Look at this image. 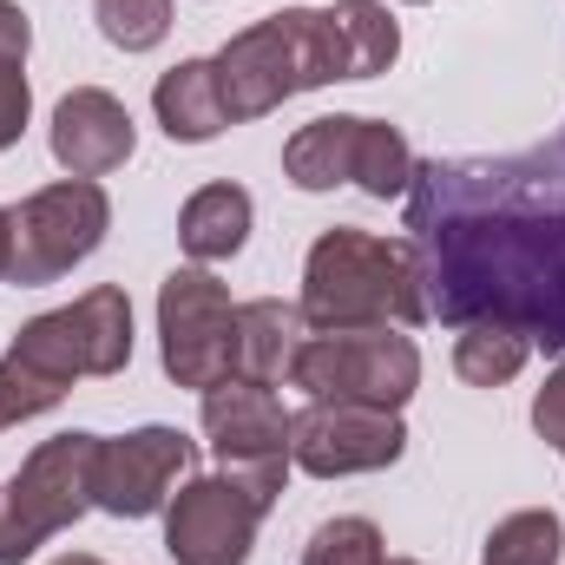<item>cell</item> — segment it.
<instances>
[{"instance_id": "6da1fadb", "label": "cell", "mask_w": 565, "mask_h": 565, "mask_svg": "<svg viewBox=\"0 0 565 565\" xmlns=\"http://www.w3.org/2000/svg\"><path fill=\"white\" fill-rule=\"evenodd\" d=\"M427 322H507L565 355V126L513 158H427L408 184Z\"/></svg>"}, {"instance_id": "7a4b0ae2", "label": "cell", "mask_w": 565, "mask_h": 565, "mask_svg": "<svg viewBox=\"0 0 565 565\" xmlns=\"http://www.w3.org/2000/svg\"><path fill=\"white\" fill-rule=\"evenodd\" d=\"M302 316L309 329H408L427 322L422 270L408 237H375L335 224L309 244L302 264Z\"/></svg>"}, {"instance_id": "3957f363", "label": "cell", "mask_w": 565, "mask_h": 565, "mask_svg": "<svg viewBox=\"0 0 565 565\" xmlns=\"http://www.w3.org/2000/svg\"><path fill=\"white\" fill-rule=\"evenodd\" d=\"M211 66H217V93H224L231 126L277 113L282 99H296V93H316V86L349 79L329 7H282L270 20L231 33Z\"/></svg>"}, {"instance_id": "277c9868", "label": "cell", "mask_w": 565, "mask_h": 565, "mask_svg": "<svg viewBox=\"0 0 565 565\" xmlns=\"http://www.w3.org/2000/svg\"><path fill=\"white\" fill-rule=\"evenodd\" d=\"M289 388L309 402H362L402 415L422 388V349L402 329H316L296 355Z\"/></svg>"}, {"instance_id": "5b68a950", "label": "cell", "mask_w": 565, "mask_h": 565, "mask_svg": "<svg viewBox=\"0 0 565 565\" xmlns=\"http://www.w3.org/2000/svg\"><path fill=\"white\" fill-rule=\"evenodd\" d=\"M93 460L99 434H53L20 460V473L0 493V565L33 559L53 533L93 513Z\"/></svg>"}, {"instance_id": "8992f818", "label": "cell", "mask_w": 565, "mask_h": 565, "mask_svg": "<svg viewBox=\"0 0 565 565\" xmlns=\"http://www.w3.org/2000/svg\"><path fill=\"white\" fill-rule=\"evenodd\" d=\"M7 355L26 362L33 375L60 382V388H73L79 375H119L132 362V296L119 282H99L66 309L33 316L7 342Z\"/></svg>"}, {"instance_id": "52a82bcc", "label": "cell", "mask_w": 565, "mask_h": 565, "mask_svg": "<svg viewBox=\"0 0 565 565\" xmlns=\"http://www.w3.org/2000/svg\"><path fill=\"white\" fill-rule=\"evenodd\" d=\"M204 440L224 467V480L250 500V507H277L282 480H289V415H282L277 388H257L244 375L204 388Z\"/></svg>"}, {"instance_id": "ba28073f", "label": "cell", "mask_w": 565, "mask_h": 565, "mask_svg": "<svg viewBox=\"0 0 565 565\" xmlns=\"http://www.w3.org/2000/svg\"><path fill=\"white\" fill-rule=\"evenodd\" d=\"M158 355L178 388H217L237 375V302L204 264L158 282Z\"/></svg>"}, {"instance_id": "9c48e42d", "label": "cell", "mask_w": 565, "mask_h": 565, "mask_svg": "<svg viewBox=\"0 0 565 565\" xmlns=\"http://www.w3.org/2000/svg\"><path fill=\"white\" fill-rule=\"evenodd\" d=\"M106 231H113V198H106L93 178H60V184L20 198L7 282H20V289L60 282L73 264H86V257L106 244Z\"/></svg>"}, {"instance_id": "30bf717a", "label": "cell", "mask_w": 565, "mask_h": 565, "mask_svg": "<svg viewBox=\"0 0 565 565\" xmlns=\"http://www.w3.org/2000/svg\"><path fill=\"white\" fill-rule=\"evenodd\" d=\"M198 467V440L178 427H132L119 440L99 434V460H93V507L113 520H151L171 507L178 480H191Z\"/></svg>"}, {"instance_id": "8fae6325", "label": "cell", "mask_w": 565, "mask_h": 565, "mask_svg": "<svg viewBox=\"0 0 565 565\" xmlns=\"http://www.w3.org/2000/svg\"><path fill=\"white\" fill-rule=\"evenodd\" d=\"M408 454V427L388 408L362 402H309L289 415V460L316 480H349V473H382Z\"/></svg>"}, {"instance_id": "7c38bea8", "label": "cell", "mask_w": 565, "mask_h": 565, "mask_svg": "<svg viewBox=\"0 0 565 565\" xmlns=\"http://www.w3.org/2000/svg\"><path fill=\"white\" fill-rule=\"evenodd\" d=\"M264 507H250L224 473H198L164 507V553L178 565H250Z\"/></svg>"}, {"instance_id": "4fadbf2b", "label": "cell", "mask_w": 565, "mask_h": 565, "mask_svg": "<svg viewBox=\"0 0 565 565\" xmlns=\"http://www.w3.org/2000/svg\"><path fill=\"white\" fill-rule=\"evenodd\" d=\"M132 113L106 86H73L53 106V158L66 164V178H106L132 158Z\"/></svg>"}, {"instance_id": "5bb4252c", "label": "cell", "mask_w": 565, "mask_h": 565, "mask_svg": "<svg viewBox=\"0 0 565 565\" xmlns=\"http://www.w3.org/2000/svg\"><path fill=\"white\" fill-rule=\"evenodd\" d=\"M309 316L302 302H277V296H257L237 309V375L257 382V388H282L296 375V355L309 342Z\"/></svg>"}, {"instance_id": "9a60e30c", "label": "cell", "mask_w": 565, "mask_h": 565, "mask_svg": "<svg viewBox=\"0 0 565 565\" xmlns=\"http://www.w3.org/2000/svg\"><path fill=\"white\" fill-rule=\"evenodd\" d=\"M151 113H158V126H164L171 145L217 139V132L231 126L224 93H217V66H211V60H178V66L151 86Z\"/></svg>"}, {"instance_id": "2e32d148", "label": "cell", "mask_w": 565, "mask_h": 565, "mask_svg": "<svg viewBox=\"0 0 565 565\" xmlns=\"http://www.w3.org/2000/svg\"><path fill=\"white\" fill-rule=\"evenodd\" d=\"M250 237V191L244 184H204L178 211V244L191 264H224Z\"/></svg>"}, {"instance_id": "e0dca14e", "label": "cell", "mask_w": 565, "mask_h": 565, "mask_svg": "<svg viewBox=\"0 0 565 565\" xmlns=\"http://www.w3.org/2000/svg\"><path fill=\"white\" fill-rule=\"evenodd\" d=\"M355 132H362L355 113L309 119L302 132H289V145H282V178H289L296 191H335V184H355Z\"/></svg>"}, {"instance_id": "ac0fdd59", "label": "cell", "mask_w": 565, "mask_h": 565, "mask_svg": "<svg viewBox=\"0 0 565 565\" xmlns=\"http://www.w3.org/2000/svg\"><path fill=\"white\" fill-rule=\"evenodd\" d=\"M329 20H335V46H342V73L349 79H375V73L395 66L402 26H395V13L382 0H335Z\"/></svg>"}, {"instance_id": "d6986e66", "label": "cell", "mask_w": 565, "mask_h": 565, "mask_svg": "<svg viewBox=\"0 0 565 565\" xmlns=\"http://www.w3.org/2000/svg\"><path fill=\"white\" fill-rule=\"evenodd\" d=\"M526 355H533V342L520 329H507V322H467L460 342H454V375L473 382V388H507L526 369Z\"/></svg>"}, {"instance_id": "ffe728a7", "label": "cell", "mask_w": 565, "mask_h": 565, "mask_svg": "<svg viewBox=\"0 0 565 565\" xmlns=\"http://www.w3.org/2000/svg\"><path fill=\"white\" fill-rule=\"evenodd\" d=\"M355 184L369 191V198H408V184H415V151H408V132L402 126H388V119H362V132H355Z\"/></svg>"}, {"instance_id": "44dd1931", "label": "cell", "mask_w": 565, "mask_h": 565, "mask_svg": "<svg viewBox=\"0 0 565 565\" xmlns=\"http://www.w3.org/2000/svg\"><path fill=\"white\" fill-rule=\"evenodd\" d=\"M559 546H565L559 513L526 507V513H507L487 533V565H559Z\"/></svg>"}, {"instance_id": "7402d4cb", "label": "cell", "mask_w": 565, "mask_h": 565, "mask_svg": "<svg viewBox=\"0 0 565 565\" xmlns=\"http://www.w3.org/2000/svg\"><path fill=\"white\" fill-rule=\"evenodd\" d=\"M382 526L375 520H355V513H342V520H322L316 533H309V546H302V565H382Z\"/></svg>"}, {"instance_id": "603a6c76", "label": "cell", "mask_w": 565, "mask_h": 565, "mask_svg": "<svg viewBox=\"0 0 565 565\" xmlns=\"http://www.w3.org/2000/svg\"><path fill=\"white\" fill-rule=\"evenodd\" d=\"M99 33L126 53H151L164 33H171V0H99L93 7Z\"/></svg>"}, {"instance_id": "cb8c5ba5", "label": "cell", "mask_w": 565, "mask_h": 565, "mask_svg": "<svg viewBox=\"0 0 565 565\" xmlns=\"http://www.w3.org/2000/svg\"><path fill=\"white\" fill-rule=\"evenodd\" d=\"M60 402H66L60 382H46V375H33L26 362L0 355V434L20 427V422H33V415H46V408H60Z\"/></svg>"}, {"instance_id": "d4e9b609", "label": "cell", "mask_w": 565, "mask_h": 565, "mask_svg": "<svg viewBox=\"0 0 565 565\" xmlns=\"http://www.w3.org/2000/svg\"><path fill=\"white\" fill-rule=\"evenodd\" d=\"M26 113H33V86H26L20 60H0V151H7V145H20Z\"/></svg>"}, {"instance_id": "484cf974", "label": "cell", "mask_w": 565, "mask_h": 565, "mask_svg": "<svg viewBox=\"0 0 565 565\" xmlns=\"http://www.w3.org/2000/svg\"><path fill=\"white\" fill-rule=\"evenodd\" d=\"M533 427H540V440H546V447H559V454H565V362L546 375V388L533 395Z\"/></svg>"}, {"instance_id": "4316f807", "label": "cell", "mask_w": 565, "mask_h": 565, "mask_svg": "<svg viewBox=\"0 0 565 565\" xmlns=\"http://www.w3.org/2000/svg\"><path fill=\"white\" fill-rule=\"evenodd\" d=\"M26 46H33V26L13 0H0V60H20L26 66Z\"/></svg>"}, {"instance_id": "83f0119b", "label": "cell", "mask_w": 565, "mask_h": 565, "mask_svg": "<svg viewBox=\"0 0 565 565\" xmlns=\"http://www.w3.org/2000/svg\"><path fill=\"white\" fill-rule=\"evenodd\" d=\"M7 264H13V211H0V277H7Z\"/></svg>"}, {"instance_id": "f1b7e54d", "label": "cell", "mask_w": 565, "mask_h": 565, "mask_svg": "<svg viewBox=\"0 0 565 565\" xmlns=\"http://www.w3.org/2000/svg\"><path fill=\"white\" fill-rule=\"evenodd\" d=\"M46 565H106V559H93V553H60V559H46Z\"/></svg>"}, {"instance_id": "f546056e", "label": "cell", "mask_w": 565, "mask_h": 565, "mask_svg": "<svg viewBox=\"0 0 565 565\" xmlns=\"http://www.w3.org/2000/svg\"><path fill=\"white\" fill-rule=\"evenodd\" d=\"M382 565H422V559H382Z\"/></svg>"}, {"instance_id": "4dcf8cb0", "label": "cell", "mask_w": 565, "mask_h": 565, "mask_svg": "<svg viewBox=\"0 0 565 565\" xmlns=\"http://www.w3.org/2000/svg\"><path fill=\"white\" fill-rule=\"evenodd\" d=\"M408 7H422V0H408Z\"/></svg>"}]
</instances>
